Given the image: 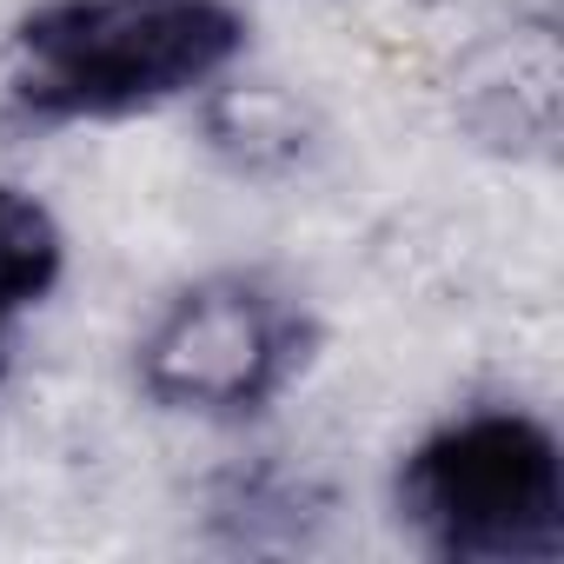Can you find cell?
<instances>
[{
  "label": "cell",
  "mask_w": 564,
  "mask_h": 564,
  "mask_svg": "<svg viewBox=\"0 0 564 564\" xmlns=\"http://www.w3.org/2000/svg\"><path fill=\"white\" fill-rule=\"evenodd\" d=\"M246 47L226 0H47L0 47V100L21 120H127L206 87Z\"/></svg>",
  "instance_id": "obj_1"
},
{
  "label": "cell",
  "mask_w": 564,
  "mask_h": 564,
  "mask_svg": "<svg viewBox=\"0 0 564 564\" xmlns=\"http://www.w3.org/2000/svg\"><path fill=\"white\" fill-rule=\"evenodd\" d=\"M399 518L445 564H551L564 551L557 438L524 412H471L405 458Z\"/></svg>",
  "instance_id": "obj_2"
},
{
  "label": "cell",
  "mask_w": 564,
  "mask_h": 564,
  "mask_svg": "<svg viewBox=\"0 0 564 564\" xmlns=\"http://www.w3.org/2000/svg\"><path fill=\"white\" fill-rule=\"evenodd\" d=\"M313 359V319L259 272H213L160 306L140 333V392L166 412L246 419L272 405Z\"/></svg>",
  "instance_id": "obj_3"
},
{
  "label": "cell",
  "mask_w": 564,
  "mask_h": 564,
  "mask_svg": "<svg viewBox=\"0 0 564 564\" xmlns=\"http://www.w3.org/2000/svg\"><path fill=\"white\" fill-rule=\"evenodd\" d=\"M61 259H67V239L54 213L21 186H0V366H8V326L54 293Z\"/></svg>",
  "instance_id": "obj_4"
}]
</instances>
